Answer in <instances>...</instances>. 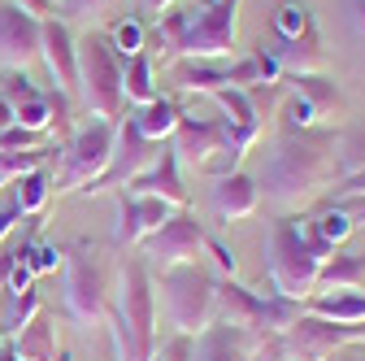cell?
<instances>
[{"instance_id": "6da1fadb", "label": "cell", "mask_w": 365, "mask_h": 361, "mask_svg": "<svg viewBox=\"0 0 365 361\" xmlns=\"http://www.w3.org/2000/svg\"><path fill=\"white\" fill-rule=\"evenodd\" d=\"M265 200L279 213H304L335 192L339 183V131L335 126H304L283 131L265 161Z\"/></svg>"}, {"instance_id": "7a4b0ae2", "label": "cell", "mask_w": 365, "mask_h": 361, "mask_svg": "<svg viewBox=\"0 0 365 361\" xmlns=\"http://www.w3.org/2000/svg\"><path fill=\"white\" fill-rule=\"evenodd\" d=\"M109 331L118 361H153L157 352V283L140 257H126L109 300Z\"/></svg>"}, {"instance_id": "3957f363", "label": "cell", "mask_w": 365, "mask_h": 361, "mask_svg": "<svg viewBox=\"0 0 365 361\" xmlns=\"http://www.w3.org/2000/svg\"><path fill=\"white\" fill-rule=\"evenodd\" d=\"M78 105L91 113V118H105V122H118L122 118V57L113 53L109 35L101 31H87V39L78 44V87H74Z\"/></svg>"}, {"instance_id": "277c9868", "label": "cell", "mask_w": 365, "mask_h": 361, "mask_svg": "<svg viewBox=\"0 0 365 361\" xmlns=\"http://www.w3.org/2000/svg\"><path fill=\"white\" fill-rule=\"evenodd\" d=\"M161 305H165V318L178 335H200L213 322V296H217V279L200 261L187 265H170L161 270Z\"/></svg>"}, {"instance_id": "5b68a950", "label": "cell", "mask_w": 365, "mask_h": 361, "mask_svg": "<svg viewBox=\"0 0 365 361\" xmlns=\"http://www.w3.org/2000/svg\"><path fill=\"white\" fill-rule=\"evenodd\" d=\"M317 265H322V257L304 244L296 222L292 218L274 222V231H269V292L304 305L313 296V283H317Z\"/></svg>"}, {"instance_id": "8992f818", "label": "cell", "mask_w": 365, "mask_h": 361, "mask_svg": "<svg viewBox=\"0 0 365 361\" xmlns=\"http://www.w3.org/2000/svg\"><path fill=\"white\" fill-rule=\"evenodd\" d=\"M170 148H174L178 166H192V170L213 174V178L240 170V161H244L235 153L226 118H178V126L170 135Z\"/></svg>"}, {"instance_id": "52a82bcc", "label": "cell", "mask_w": 365, "mask_h": 361, "mask_svg": "<svg viewBox=\"0 0 365 361\" xmlns=\"http://www.w3.org/2000/svg\"><path fill=\"white\" fill-rule=\"evenodd\" d=\"M113 135H118V122H105V118H91L87 126H78L61 148V178L53 188L57 192H87L109 170Z\"/></svg>"}, {"instance_id": "ba28073f", "label": "cell", "mask_w": 365, "mask_h": 361, "mask_svg": "<svg viewBox=\"0 0 365 361\" xmlns=\"http://www.w3.org/2000/svg\"><path fill=\"white\" fill-rule=\"evenodd\" d=\"M109 300H113V288H109V275H105V261L87 244H78L66 257V305H70V318L91 327V322H101L109 313Z\"/></svg>"}, {"instance_id": "9c48e42d", "label": "cell", "mask_w": 365, "mask_h": 361, "mask_svg": "<svg viewBox=\"0 0 365 361\" xmlns=\"http://www.w3.org/2000/svg\"><path fill=\"white\" fill-rule=\"evenodd\" d=\"M240 35V0H205L192 9L187 31H182V53L192 61H217L235 49Z\"/></svg>"}, {"instance_id": "30bf717a", "label": "cell", "mask_w": 365, "mask_h": 361, "mask_svg": "<svg viewBox=\"0 0 365 361\" xmlns=\"http://www.w3.org/2000/svg\"><path fill=\"white\" fill-rule=\"evenodd\" d=\"M348 344H365V322H331L317 313H300L279 335L283 361H327Z\"/></svg>"}, {"instance_id": "8fae6325", "label": "cell", "mask_w": 365, "mask_h": 361, "mask_svg": "<svg viewBox=\"0 0 365 361\" xmlns=\"http://www.w3.org/2000/svg\"><path fill=\"white\" fill-rule=\"evenodd\" d=\"M205 235H209V231H205V222H200L196 213L174 209L140 248H144V257H153L161 270H170V265H187V261H196V257L205 253Z\"/></svg>"}, {"instance_id": "7c38bea8", "label": "cell", "mask_w": 365, "mask_h": 361, "mask_svg": "<svg viewBox=\"0 0 365 361\" xmlns=\"http://www.w3.org/2000/svg\"><path fill=\"white\" fill-rule=\"evenodd\" d=\"M161 148L165 144H153V140H144L140 131H135V122L130 118H118V135H113V157H109V170L91 183L87 192H122L135 174H144L157 157H161Z\"/></svg>"}, {"instance_id": "4fadbf2b", "label": "cell", "mask_w": 365, "mask_h": 361, "mask_svg": "<svg viewBox=\"0 0 365 361\" xmlns=\"http://www.w3.org/2000/svg\"><path fill=\"white\" fill-rule=\"evenodd\" d=\"M43 22L22 14L14 0H0V66L5 70H31L39 61Z\"/></svg>"}, {"instance_id": "5bb4252c", "label": "cell", "mask_w": 365, "mask_h": 361, "mask_svg": "<svg viewBox=\"0 0 365 361\" xmlns=\"http://www.w3.org/2000/svg\"><path fill=\"white\" fill-rule=\"evenodd\" d=\"M261 53L279 66L283 74H327L331 57H327V44H322V31H304L296 39H279V35H265L261 39Z\"/></svg>"}, {"instance_id": "9a60e30c", "label": "cell", "mask_w": 365, "mask_h": 361, "mask_svg": "<svg viewBox=\"0 0 365 361\" xmlns=\"http://www.w3.org/2000/svg\"><path fill=\"white\" fill-rule=\"evenodd\" d=\"M283 83H292V96L304 101L313 126H339L348 118V101L331 74H283Z\"/></svg>"}, {"instance_id": "2e32d148", "label": "cell", "mask_w": 365, "mask_h": 361, "mask_svg": "<svg viewBox=\"0 0 365 361\" xmlns=\"http://www.w3.org/2000/svg\"><path fill=\"white\" fill-rule=\"evenodd\" d=\"M39 61L48 66V74H53V83H57V92L74 96V87H78V44H74L70 26H66L61 18H48V22H43Z\"/></svg>"}, {"instance_id": "e0dca14e", "label": "cell", "mask_w": 365, "mask_h": 361, "mask_svg": "<svg viewBox=\"0 0 365 361\" xmlns=\"http://www.w3.org/2000/svg\"><path fill=\"white\" fill-rule=\"evenodd\" d=\"M213 322L226 327H244V331H261L265 322V296L235 283V279H217V296H213Z\"/></svg>"}, {"instance_id": "ac0fdd59", "label": "cell", "mask_w": 365, "mask_h": 361, "mask_svg": "<svg viewBox=\"0 0 365 361\" xmlns=\"http://www.w3.org/2000/svg\"><path fill=\"white\" fill-rule=\"evenodd\" d=\"M122 192H135V196H157V200H165L170 209H187V188H182V174H178V157H174V148L165 144V148H161V157H157L144 174H135Z\"/></svg>"}, {"instance_id": "d6986e66", "label": "cell", "mask_w": 365, "mask_h": 361, "mask_svg": "<svg viewBox=\"0 0 365 361\" xmlns=\"http://www.w3.org/2000/svg\"><path fill=\"white\" fill-rule=\"evenodd\" d=\"M174 209L157 196L118 192V244H144Z\"/></svg>"}, {"instance_id": "ffe728a7", "label": "cell", "mask_w": 365, "mask_h": 361, "mask_svg": "<svg viewBox=\"0 0 365 361\" xmlns=\"http://www.w3.org/2000/svg\"><path fill=\"white\" fill-rule=\"evenodd\" d=\"M192 361H257V331L226 327V322H209V327L196 335Z\"/></svg>"}, {"instance_id": "44dd1931", "label": "cell", "mask_w": 365, "mask_h": 361, "mask_svg": "<svg viewBox=\"0 0 365 361\" xmlns=\"http://www.w3.org/2000/svg\"><path fill=\"white\" fill-rule=\"evenodd\" d=\"M261 209V183L244 170H231L213 183V213L222 222H244Z\"/></svg>"}, {"instance_id": "7402d4cb", "label": "cell", "mask_w": 365, "mask_h": 361, "mask_svg": "<svg viewBox=\"0 0 365 361\" xmlns=\"http://www.w3.org/2000/svg\"><path fill=\"white\" fill-rule=\"evenodd\" d=\"M356 288H365V253H331L322 265H317L313 296L356 292Z\"/></svg>"}, {"instance_id": "603a6c76", "label": "cell", "mask_w": 365, "mask_h": 361, "mask_svg": "<svg viewBox=\"0 0 365 361\" xmlns=\"http://www.w3.org/2000/svg\"><path fill=\"white\" fill-rule=\"evenodd\" d=\"M174 70V87L178 92H200V96H213L222 87H231V74H226L222 61H192V57H178L170 61Z\"/></svg>"}, {"instance_id": "cb8c5ba5", "label": "cell", "mask_w": 365, "mask_h": 361, "mask_svg": "<svg viewBox=\"0 0 365 361\" xmlns=\"http://www.w3.org/2000/svg\"><path fill=\"white\" fill-rule=\"evenodd\" d=\"M14 344V352H18V361H57V331H53V322H48V313H35V318L9 340Z\"/></svg>"}, {"instance_id": "d4e9b609", "label": "cell", "mask_w": 365, "mask_h": 361, "mask_svg": "<svg viewBox=\"0 0 365 361\" xmlns=\"http://www.w3.org/2000/svg\"><path fill=\"white\" fill-rule=\"evenodd\" d=\"M178 105L170 101V96H153L148 105H135V113H130V122H135V131L144 135V140H153V144H165L170 135H174V126H178Z\"/></svg>"}, {"instance_id": "484cf974", "label": "cell", "mask_w": 365, "mask_h": 361, "mask_svg": "<svg viewBox=\"0 0 365 361\" xmlns=\"http://www.w3.org/2000/svg\"><path fill=\"white\" fill-rule=\"evenodd\" d=\"M304 313H317V318H331V322H365V288L331 292V296H309Z\"/></svg>"}, {"instance_id": "4316f807", "label": "cell", "mask_w": 365, "mask_h": 361, "mask_svg": "<svg viewBox=\"0 0 365 361\" xmlns=\"http://www.w3.org/2000/svg\"><path fill=\"white\" fill-rule=\"evenodd\" d=\"M122 96L130 105H148L153 96H161L157 92V66H153L148 53H135V57L122 61Z\"/></svg>"}, {"instance_id": "83f0119b", "label": "cell", "mask_w": 365, "mask_h": 361, "mask_svg": "<svg viewBox=\"0 0 365 361\" xmlns=\"http://www.w3.org/2000/svg\"><path fill=\"white\" fill-rule=\"evenodd\" d=\"M39 309H43V300H39L35 288H26V292H5V288H0V335L14 340Z\"/></svg>"}, {"instance_id": "f1b7e54d", "label": "cell", "mask_w": 365, "mask_h": 361, "mask_svg": "<svg viewBox=\"0 0 365 361\" xmlns=\"http://www.w3.org/2000/svg\"><path fill=\"white\" fill-rule=\"evenodd\" d=\"M126 0H57V14L61 22H83V26H96V22H113L122 14Z\"/></svg>"}, {"instance_id": "f546056e", "label": "cell", "mask_w": 365, "mask_h": 361, "mask_svg": "<svg viewBox=\"0 0 365 361\" xmlns=\"http://www.w3.org/2000/svg\"><path fill=\"white\" fill-rule=\"evenodd\" d=\"M317 22H313L309 5H300V0H283V5L274 9V18H269V35H279V39H296V35H304Z\"/></svg>"}, {"instance_id": "4dcf8cb0", "label": "cell", "mask_w": 365, "mask_h": 361, "mask_svg": "<svg viewBox=\"0 0 365 361\" xmlns=\"http://www.w3.org/2000/svg\"><path fill=\"white\" fill-rule=\"evenodd\" d=\"M48 196H53V174L39 166V170H31V174L18 178V200H14V209L18 213H39Z\"/></svg>"}, {"instance_id": "1f68e13d", "label": "cell", "mask_w": 365, "mask_h": 361, "mask_svg": "<svg viewBox=\"0 0 365 361\" xmlns=\"http://www.w3.org/2000/svg\"><path fill=\"white\" fill-rule=\"evenodd\" d=\"M48 153H57V148H48V144H43V148H18V153L0 148V178L9 183V178H22V174L39 170L43 161H48Z\"/></svg>"}, {"instance_id": "d6a6232c", "label": "cell", "mask_w": 365, "mask_h": 361, "mask_svg": "<svg viewBox=\"0 0 365 361\" xmlns=\"http://www.w3.org/2000/svg\"><path fill=\"white\" fill-rule=\"evenodd\" d=\"M109 44H113V53L126 61L135 53H144V18H118L109 26Z\"/></svg>"}, {"instance_id": "836d02e7", "label": "cell", "mask_w": 365, "mask_h": 361, "mask_svg": "<svg viewBox=\"0 0 365 361\" xmlns=\"http://www.w3.org/2000/svg\"><path fill=\"white\" fill-rule=\"evenodd\" d=\"M361 170H365V122H356L339 135V178L361 174Z\"/></svg>"}, {"instance_id": "e575fe53", "label": "cell", "mask_w": 365, "mask_h": 361, "mask_svg": "<svg viewBox=\"0 0 365 361\" xmlns=\"http://www.w3.org/2000/svg\"><path fill=\"white\" fill-rule=\"evenodd\" d=\"M309 227L317 231V240H322L327 248H339V244L352 235V218H348V213L335 205V209H327V213L317 218V222H309Z\"/></svg>"}, {"instance_id": "d590c367", "label": "cell", "mask_w": 365, "mask_h": 361, "mask_svg": "<svg viewBox=\"0 0 365 361\" xmlns=\"http://www.w3.org/2000/svg\"><path fill=\"white\" fill-rule=\"evenodd\" d=\"M43 144H48V135H43V131H31V126H5V131H0V148H5V153H18V148H43Z\"/></svg>"}, {"instance_id": "8d00e7d4", "label": "cell", "mask_w": 365, "mask_h": 361, "mask_svg": "<svg viewBox=\"0 0 365 361\" xmlns=\"http://www.w3.org/2000/svg\"><path fill=\"white\" fill-rule=\"evenodd\" d=\"M192 352H196V335H178L174 331V340L161 344V352H153V357L157 361H192Z\"/></svg>"}, {"instance_id": "74e56055", "label": "cell", "mask_w": 365, "mask_h": 361, "mask_svg": "<svg viewBox=\"0 0 365 361\" xmlns=\"http://www.w3.org/2000/svg\"><path fill=\"white\" fill-rule=\"evenodd\" d=\"M205 253H209V257L217 261V270H222V275H226V279H231V275H235V265H240V257H235L231 248H226L222 240H213V235H205Z\"/></svg>"}, {"instance_id": "f35d334b", "label": "cell", "mask_w": 365, "mask_h": 361, "mask_svg": "<svg viewBox=\"0 0 365 361\" xmlns=\"http://www.w3.org/2000/svg\"><path fill=\"white\" fill-rule=\"evenodd\" d=\"M283 126H287V131H304V126H313V113L304 109V101H300V96L283 101Z\"/></svg>"}, {"instance_id": "ab89813d", "label": "cell", "mask_w": 365, "mask_h": 361, "mask_svg": "<svg viewBox=\"0 0 365 361\" xmlns=\"http://www.w3.org/2000/svg\"><path fill=\"white\" fill-rule=\"evenodd\" d=\"M174 5H182V0H135V9H140L144 18H153V22H157L165 9H174ZM187 5H205V0H187Z\"/></svg>"}, {"instance_id": "60d3db41", "label": "cell", "mask_w": 365, "mask_h": 361, "mask_svg": "<svg viewBox=\"0 0 365 361\" xmlns=\"http://www.w3.org/2000/svg\"><path fill=\"white\" fill-rule=\"evenodd\" d=\"M14 5H18L22 14L39 18V22H48V18H57V0H14Z\"/></svg>"}, {"instance_id": "b9f144b4", "label": "cell", "mask_w": 365, "mask_h": 361, "mask_svg": "<svg viewBox=\"0 0 365 361\" xmlns=\"http://www.w3.org/2000/svg\"><path fill=\"white\" fill-rule=\"evenodd\" d=\"M335 196L348 200V196H365V170L361 174H344L339 183H335Z\"/></svg>"}, {"instance_id": "7bdbcfd3", "label": "cell", "mask_w": 365, "mask_h": 361, "mask_svg": "<svg viewBox=\"0 0 365 361\" xmlns=\"http://www.w3.org/2000/svg\"><path fill=\"white\" fill-rule=\"evenodd\" d=\"M339 209L352 218V227H356V222L365 227V196H348V200H339Z\"/></svg>"}, {"instance_id": "ee69618b", "label": "cell", "mask_w": 365, "mask_h": 361, "mask_svg": "<svg viewBox=\"0 0 365 361\" xmlns=\"http://www.w3.org/2000/svg\"><path fill=\"white\" fill-rule=\"evenodd\" d=\"M327 361H365V344H348V348H339V352L327 357Z\"/></svg>"}, {"instance_id": "f6af8a7d", "label": "cell", "mask_w": 365, "mask_h": 361, "mask_svg": "<svg viewBox=\"0 0 365 361\" xmlns=\"http://www.w3.org/2000/svg\"><path fill=\"white\" fill-rule=\"evenodd\" d=\"M18 218H22L18 209H0V240H5V235L14 231V222H18Z\"/></svg>"}, {"instance_id": "bcb514c9", "label": "cell", "mask_w": 365, "mask_h": 361, "mask_svg": "<svg viewBox=\"0 0 365 361\" xmlns=\"http://www.w3.org/2000/svg\"><path fill=\"white\" fill-rule=\"evenodd\" d=\"M348 14H352V22H356V31L365 35V0H348Z\"/></svg>"}, {"instance_id": "7dc6e473", "label": "cell", "mask_w": 365, "mask_h": 361, "mask_svg": "<svg viewBox=\"0 0 365 361\" xmlns=\"http://www.w3.org/2000/svg\"><path fill=\"white\" fill-rule=\"evenodd\" d=\"M5 126H14V105L0 96V131H5Z\"/></svg>"}, {"instance_id": "c3c4849f", "label": "cell", "mask_w": 365, "mask_h": 361, "mask_svg": "<svg viewBox=\"0 0 365 361\" xmlns=\"http://www.w3.org/2000/svg\"><path fill=\"white\" fill-rule=\"evenodd\" d=\"M0 361H18V352H14V344H9V340H0Z\"/></svg>"}, {"instance_id": "681fc988", "label": "cell", "mask_w": 365, "mask_h": 361, "mask_svg": "<svg viewBox=\"0 0 365 361\" xmlns=\"http://www.w3.org/2000/svg\"><path fill=\"white\" fill-rule=\"evenodd\" d=\"M0 188H5V178H0Z\"/></svg>"}]
</instances>
